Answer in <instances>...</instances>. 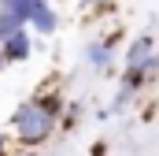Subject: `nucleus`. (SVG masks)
Segmentation results:
<instances>
[{
  "mask_svg": "<svg viewBox=\"0 0 159 156\" xmlns=\"http://www.w3.org/2000/svg\"><path fill=\"white\" fill-rule=\"evenodd\" d=\"M56 123H59V119L48 115L34 97L22 100V104L11 112V130H15V138H19L26 149H34V145H41V141H48L52 130H56Z\"/></svg>",
  "mask_w": 159,
  "mask_h": 156,
  "instance_id": "nucleus-1",
  "label": "nucleus"
},
{
  "mask_svg": "<svg viewBox=\"0 0 159 156\" xmlns=\"http://www.w3.org/2000/svg\"><path fill=\"white\" fill-rule=\"evenodd\" d=\"M115 45H119V34H107V37H100V41H89V45H85V60H89V67L107 71V67L115 63Z\"/></svg>",
  "mask_w": 159,
  "mask_h": 156,
  "instance_id": "nucleus-2",
  "label": "nucleus"
},
{
  "mask_svg": "<svg viewBox=\"0 0 159 156\" xmlns=\"http://www.w3.org/2000/svg\"><path fill=\"white\" fill-rule=\"evenodd\" d=\"M0 48H4L7 63H22V60H30V52H34V37H30V30H26V26H19V30L4 41Z\"/></svg>",
  "mask_w": 159,
  "mask_h": 156,
  "instance_id": "nucleus-3",
  "label": "nucleus"
},
{
  "mask_svg": "<svg viewBox=\"0 0 159 156\" xmlns=\"http://www.w3.org/2000/svg\"><path fill=\"white\" fill-rule=\"evenodd\" d=\"M30 30H37L44 37H52L56 30H59V15H56V7L48 4V0H41L37 7H34V15H30Z\"/></svg>",
  "mask_w": 159,
  "mask_h": 156,
  "instance_id": "nucleus-4",
  "label": "nucleus"
},
{
  "mask_svg": "<svg viewBox=\"0 0 159 156\" xmlns=\"http://www.w3.org/2000/svg\"><path fill=\"white\" fill-rule=\"evenodd\" d=\"M152 52H156V37H152V34H137V37L126 45V56H122V63H126V67H137V63H144Z\"/></svg>",
  "mask_w": 159,
  "mask_h": 156,
  "instance_id": "nucleus-5",
  "label": "nucleus"
},
{
  "mask_svg": "<svg viewBox=\"0 0 159 156\" xmlns=\"http://www.w3.org/2000/svg\"><path fill=\"white\" fill-rule=\"evenodd\" d=\"M19 26H22V22H19V19H15L11 11H4V7H0V45H4V41L11 37V34H15Z\"/></svg>",
  "mask_w": 159,
  "mask_h": 156,
  "instance_id": "nucleus-6",
  "label": "nucleus"
},
{
  "mask_svg": "<svg viewBox=\"0 0 159 156\" xmlns=\"http://www.w3.org/2000/svg\"><path fill=\"white\" fill-rule=\"evenodd\" d=\"M133 97H137L133 89H126V85H119V93H115V100H111V108H107V112H126Z\"/></svg>",
  "mask_w": 159,
  "mask_h": 156,
  "instance_id": "nucleus-7",
  "label": "nucleus"
},
{
  "mask_svg": "<svg viewBox=\"0 0 159 156\" xmlns=\"http://www.w3.org/2000/svg\"><path fill=\"white\" fill-rule=\"evenodd\" d=\"M59 119H63V130H74V126H78V119H81V104H67Z\"/></svg>",
  "mask_w": 159,
  "mask_h": 156,
  "instance_id": "nucleus-8",
  "label": "nucleus"
},
{
  "mask_svg": "<svg viewBox=\"0 0 159 156\" xmlns=\"http://www.w3.org/2000/svg\"><path fill=\"white\" fill-rule=\"evenodd\" d=\"M111 4H119V0H81V7H111Z\"/></svg>",
  "mask_w": 159,
  "mask_h": 156,
  "instance_id": "nucleus-9",
  "label": "nucleus"
},
{
  "mask_svg": "<svg viewBox=\"0 0 159 156\" xmlns=\"http://www.w3.org/2000/svg\"><path fill=\"white\" fill-rule=\"evenodd\" d=\"M107 153V145H104V141H96V145H93V156H104Z\"/></svg>",
  "mask_w": 159,
  "mask_h": 156,
  "instance_id": "nucleus-10",
  "label": "nucleus"
},
{
  "mask_svg": "<svg viewBox=\"0 0 159 156\" xmlns=\"http://www.w3.org/2000/svg\"><path fill=\"white\" fill-rule=\"evenodd\" d=\"M7 153V134H4V130H0V156Z\"/></svg>",
  "mask_w": 159,
  "mask_h": 156,
  "instance_id": "nucleus-11",
  "label": "nucleus"
},
{
  "mask_svg": "<svg viewBox=\"0 0 159 156\" xmlns=\"http://www.w3.org/2000/svg\"><path fill=\"white\" fill-rule=\"evenodd\" d=\"M4 67H7V56H4V48H0V71H4Z\"/></svg>",
  "mask_w": 159,
  "mask_h": 156,
  "instance_id": "nucleus-12",
  "label": "nucleus"
}]
</instances>
